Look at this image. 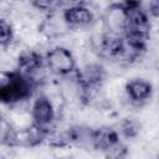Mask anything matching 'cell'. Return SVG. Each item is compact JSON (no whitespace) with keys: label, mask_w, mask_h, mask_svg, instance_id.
<instances>
[{"label":"cell","mask_w":159,"mask_h":159,"mask_svg":"<svg viewBox=\"0 0 159 159\" xmlns=\"http://www.w3.org/2000/svg\"><path fill=\"white\" fill-rule=\"evenodd\" d=\"M45 63L48 70L57 76H65L76 68V60L72 51L61 46H53L46 52Z\"/></svg>","instance_id":"6da1fadb"},{"label":"cell","mask_w":159,"mask_h":159,"mask_svg":"<svg viewBox=\"0 0 159 159\" xmlns=\"http://www.w3.org/2000/svg\"><path fill=\"white\" fill-rule=\"evenodd\" d=\"M108 34L123 36L127 29V7L122 4H109L101 17Z\"/></svg>","instance_id":"7a4b0ae2"},{"label":"cell","mask_w":159,"mask_h":159,"mask_svg":"<svg viewBox=\"0 0 159 159\" xmlns=\"http://www.w3.org/2000/svg\"><path fill=\"white\" fill-rule=\"evenodd\" d=\"M30 111H31L35 124L40 125L45 132L52 128L56 112H55L52 103L45 96L40 94L36 99H34Z\"/></svg>","instance_id":"3957f363"},{"label":"cell","mask_w":159,"mask_h":159,"mask_svg":"<svg viewBox=\"0 0 159 159\" xmlns=\"http://www.w3.org/2000/svg\"><path fill=\"white\" fill-rule=\"evenodd\" d=\"M40 30L48 40H53L56 37L68 34L71 31V27L66 20L65 11L60 12V11L55 10V11L48 12L45 16V19L40 26Z\"/></svg>","instance_id":"277c9868"},{"label":"cell","mask_w":159,"mask_h":159,"mask_svg":"<svg viewBox=\"0 0 159 159\" xmlns=\"http://www.w3.org/2000/svg\"><path fill=\"white\" fill-rule=\"evenodd\" d=\"M152 92H153V87L150 81L142 77L132 78L125 84V94L128 99L137 106H142L147 103L152 97Z\"/></svg>","instance_id":"5b68a950"},{"label":"cell","mask_w":159,"mask_h":159,"mask_svg":"<svg viewBox=\"0 0 159 159\" xmlns=\"http://www.w3.org/2000/svg\"><path fill=\"white\" fill-rule=\"evenodd\" d=\"M65 16L71 30L88 29L94 21V14L86 4H80L65 10Z\"/></svg>","instance_id":"8992f818"},{"label":"cell","mask_w":159,"mask_h":159,"mask_svg":"<svg viewBox=\"0 0 159 159\" xmlns=\"http://www.w3.org/2000/svg\"><path fill=\"white\" fill-rule=\"evenodd\" d=\"M6 122L12 129H26L35 124L30 109H22L10 106V109L6 112Z\"/></svg>","instance_id":"52a82bcc"},{"label":"cell","mask_w":159,"mask_h":159,"mask_svg":"<svg viewBox=\"0 0 159 159\" xmlns=\"http://www.w3.org/2000/svg\"><path fill=\"white\" fill-rule=\"evenodd\" d=\"M14 40V30L9 20L0 17V46H6Z\"/></svg>","instance_id":"ba28073f"}]
</instances>
